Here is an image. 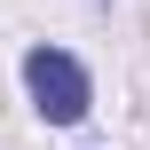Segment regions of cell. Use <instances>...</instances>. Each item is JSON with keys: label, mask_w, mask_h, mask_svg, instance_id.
Returning <instances> with one entry per match:
<instances>
[{"label": "cell", "mask_w": 150, "mask_h": 150, "mask_svg": "<svg viewBox=\"0 0 150 150\" xmlns=\"http://www.w3.org/2000/svg\"><path fill=\"white\" fill-rule=\"evenodd\" d=\"M24 87H32L40 119H55V127L87 119V71H79L63 47H32V55H24Z\"/></svg>", "instance_id": "obj_1"}]
</instances>
